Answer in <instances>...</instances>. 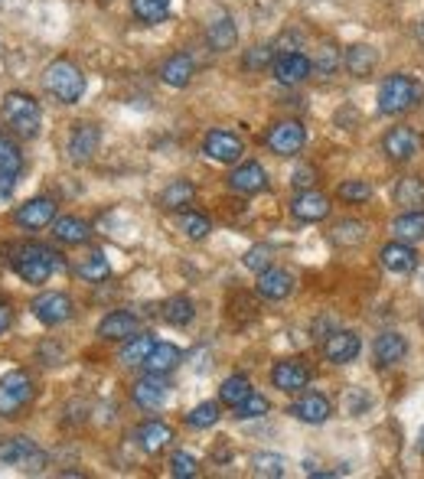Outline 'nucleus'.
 <instances>
[{"instance_id": "f257e3e1", "label": "nucleus", "mask_w": 424, "mask_h": 479, "mask_svg": "<svg viewBox=\"0 0 424 479\" xmlns=\"http://www.w3.org/2000/svg\"><path fill=\"white\" fill-rule=\"evenodd\" d=\"M43 85L53 98H59L62 105H75L85 95V72L69 59H56L46 66Z\"/></svg>"}, {"instance_id": "f03ea898", "label": "nucleus", "mask_w": 424, "mask_h": 479, "mask_svg": "<svg viewBox=\"0 0 424 479\" xmlns=\"http://www.w3.org/2000/svg\"><path fill=\"white\" fill-rule=\"evenodd\" d=\"M4 124H7L10 131L17 134V137H36L40 134V124H43V111H40V102L27 92H10L4 98Z\"/></svg>"}, {"instance_id": "7ed1b4c3", "label": "nucleus", "mask_w": 424, "mask_h": 479, "mask_svg": "<svg viewBox=\"0 0 424 479\" xmlns=\"http://www.w3.org/2000/svg\"><path fill=\"white\" fill-rule=\"evenodd\" d=\"M10 264H13L20 280H27V284H46L49 274L59 268V254L43 248V244H23V248L13 252Z\"/></svg>"}, {"instance_id": "20e7f679", "label": "nucleus", "mask_w": 424, "mask_h": 479, "mask_svg": "<svg viewBox=\"0 0 424 479\" xmlns=\"http://www.w3.org/2000/svg\"><path fill=\"white\" fill-rule=\"evenodd\" d=\"M424 98L421 82H415L411 75H389L379 85V111L382 114H405Z\"/></svg>"}, {"instance_id": "39448f33", "label": "nucleus", "mask_w": 424, "mask_h": 479, "mask_svg": "<svg viewBox=\"0 0 424 479\" xmlns=\"http://www.w3.org/2000/svg\"><path fill=\"white\" fill-rule=\"evenodd\" d=\"M36 388L27 372H10L0 378V418H20V411L33 401Z\"/></svg>"}, {"instance_id": "423d86ee", "label": "nucleus", "mask_w": 424, "mask_h": 479, "mask_svg": "<svg viewBox=\"0 0 424 479\" xmlns=\"http://www.w3.org/2000/svg\"><path fill=\"white\" fill-rule=\"evenodd\" d=\"M0 463L17 466V470L40 473L46 463H49V457H46V450H40L30 437H10L7 444H0Z\"/></svg>"}, {"instance_id": "0eeeda50", "label": "nucleus", "mask_w": 424, "mask_h": 479, "mask_svg": "<svg viewBox=\"0 0 424 479\" xmlns=\"http://www.w3.org/2000/svg\"><path fill=\"white\" fill-rule=\"evenodd\" d=\"M304 144H307V131H304V124L294 121V118L278 121L271 131H268V147H271L278 157H294V154H301Z\"/></svg>"}, {"instance_id": "6e6552de", "label": "nucleus", "mask_w": 424, "mask_h": 479, "mask_svg": "<svg viewBox=\"0 0 424 479\" xmlns=\"http://www.w3.org/2000/svg\"><path fill=\"white\" fill-rule=\"evenodd\" d=\"M33 316L40 323H46V326H59V323L72 320V297L69 294H62V290H49V294H40L33 300Z\"/></svg>"}, {"instance_id": "1a4fd4ad", "label": "nucleus", "mask_w": 424, "mask_h": 479, "mask_svg": "<svg viewBox=\"0 0 424 479\" xmlns=\"http://www.w3.org/2000/svg\"><path fill=\"white\" fill-rule=\"evenodd\" d=\"M203 154L216 164H235L245 154V140L232 131H212L203 140Z\"/></svg>"}, {"instance_id": "9d476101", "label": "nucleus", "mask_w": 424, "mask_h": 479, "mask_svg": "<svg viewBox=\"0 0 424 479\" xmlns=\"http://www.w3.org/2000/svg\"><path fill=\"white\" fill-rule=\"evenodd\" d=\"M20 170H23V154L7 134H0V200H7L13 192Z\"/></svg>"}, {"instance_id": "9b49d317", "label": "nucleus", "mask_w": 424, "mask_h": 479, "mask_svg": "<svg viewBox=\"0 0 424 479\" xmlns=\"http://www.w3.org/2000/svg\"><path fill=\"white\" fill-rule=\"evenodd\" d=\"M98 140H102V134H98L95 124H89V121L72 124L69 144H66L72 164H89V160L98 154Z\"/></svg>"}, {"instance_id": "f8f14e48", "label": "nucleus", "mask_w": 424, "mask_h": 479, "mask_svg": "<svg viewBox=\"0 0 424 479\" xmlns=\"http://www.w3.org/2000/svg\"><path fill=\"white\" fill-rule=\"evenodd\" d=\"M382 147H385L389 160H395V164H408V160L421 150V137H418L415 128H392V131L385 134V140H382Z\"/></svg>"}, {"instance_id": "ddd939ff", "label": "nucleus", "mask_w": 424, "mask_h": 479, "mask_svg": "<svg viewBox=\"0 0 424 479\" xmlns=\"http://www.w3.org/2000/svg\"><path fill=\"white\" fill-rule=\"evenodd\" d=\"M271 382H274V388H281V392H301L310 382V368L304 366L301 359H281V362H274V368H271Z\"/></svg>"}, {"instance_id": "4468645a", "label": "nucleus", "mask_w": 424, "mask_h": 479, "mask_svg": "<svg viewBox=\"0 0 424 479\" xmlns=\"http://www.w3.org/2000/svg\"><path fill=\"white\" fill-rule=\"evenodd\" d=\"M56 218V202L46 200V196H36V200L23 202L17 212H13V222L23 228H46L53 226Z\"/></svg>"}, {"instance_id": "2eb2a0df", "label": "nucleus", "mask_w": 424, "mask_h": 479, "mask_svg": "<svg viewBox=\"0 0 424 479\" xmlns=\"http://www.w3.org/2000/svg\"><path fill=\"white\" fill-rule=\"evenodd\" d=\"M323 356L333 362V366H346L359 356V336L349 330H333L323 342Z\"/></svg>"}, {"instance_id": "dca6fc26", "label": "nucleus", "mask_w": 424, "mask_h": 479, "mask_svg": "<svg viewBox=\"0 0 424 479\" xmlns=\"http://www.w3.org/2000/svg\"><path fill=\"white\" fill-rule=\"evenodd\" d=\"M167 388L170 385L163 382V375H151L147 372V378H141V382L131 388V398L137 408L144 411H157L163 401H167Z\"/></svg>"}, {"instance_id": "f3484780", "label": "nucleus", "mask_w": 424, "mask_h": 479, "mask_svg": "<svg viewBox=\"0 0 424 479\" xmlns=\"http://www.w3.org/2000/svg\"><path fill=\"white\" fill-rule=\"evenodd\" d=\"M291 212L301 218V222H323V218L330 216V200L320 190H304L294 196Z\"/></svg>"}, {"instance_id": "a211bd4d", "label": "nucleus", "mask_w": 424, "mask_h": 479, "mask_svg": "<svg viewBox=\"0 0 424 479\" xmlns=\"http://www.w3.org/2000/svg\"><path fill=\"white\" fill-rule=\"evenodd\" d=\"M274 79L281 85H301L304 79L310 75V59L304 53H284L271 62Z\"/></svg>"}, {"instance_id": "6ab92c4d", "label": "nucleus", "mask_w": 424, "mask_h": 479, "mask_svg": "<svg viewBox=\"0 0 424 479\" xmlns=\"http://www.w3.org/2000/svg\"><path fill=\"white\" fill-rule=\"evenodd\" d=\"M291 414L297 421H304V424H323V421L333 414V408H330V401L323 398L320 392H307V395H301V398L294 401Z\"/></svg>"}, {"instance_id": "aec40b11", "label": "nucleus", "mask_w": 424, "mask_h": 479, "mask_svg": "<svg viewBox=\"0 0 424 479\" xmlns=\"http://www.w3.org/2000/svg\"><path fill=\"white\" fill-rule=\"evenodd\" d=\"M294 290V278L281 268H265L258 271V294L265 300H284Z\"/></svg>"}, {"instance_id": "412c9836", "label": "nucleus", "mask_w": 424, "mask_h": 479, "mask_svg": "<svg viewBox=\"0 0 424 479\" xmlns=\"http://www.w3.org/2000/svg\"><path fill=\"white\" fill-rule=\"evenodd\" d=\"M180 362H183L180 346H173V342H154V349L144 359V368L151 375H170Z\"/></svg>"}, {"instance_id": "4be33fe9", "label": "nucleus", "mask_w": 424, "mask_h": 479, "mask_svg": "<svg viewBox=\"0 0 424 479\" xmlns=\"http://www.w3.org/2000/svg\"><path fill=\"white\" fill-rule=\"evenodd\" d=\"M229 186L235 192H245V196H252V192H261L268 186V173L261 164H242L232 170L229 176Z\"/></svg>"}, {"instance_id": "5701e85b", "label": "nucleus", "mask_w": 424, "mask_h": 479, "mask_svg": "<svg viewBox=\"0 0 424 479\" xmlns=\"http://www.w3.org/2000/svg\"><path fill=\"white\" fill-rule=\"evenodd\" d=\"M372 352H375V362L379 366H398L402 359L408 356V342L402 333H382L379 340H375V346H372Z\"/></svg>"}, {"instance_id": "b1692460", "label": "nucleus", "mask_w": 424, "mask_h": 479, "mask_svg": "<svg viewBox=\"0 0 424 479\" xmlns=\"http://www.w3.org/2000/svg\"><path fill=\"white\" fill-rule=\"evenodd\" d=\"M193 72H196L193 59H190L186 53H177L160 66V79H163V85H170V88H186L190 79H193Z\"/></svg>"}, {"instance_id": "393cba45", "label": "nucleus", "mask_w": 424, "mask_h": 479, "mask_svg": "<svg viewBox=\"0 0 424 479\" xmlns=\"http://www.w3.org/2000/svg\"><path fill=\"white\" fill-rule=\"evenodd\" d=\"M170 440H173V430H170L163 421H144V424L137 427V444H141L144 453L167 450Z\"/></svg>"}, {"instance_id": "a878e982", "label": "nucleus", "mask_w": 424, "mask_h": 479, "mask_svg": "<svg viewBox=\"0 0 424 479\" xmlns=\"http://www.w3.org/2000/svg\"><path fill=\"white\" fill-rule=\"evenodd\" d=\"M379 258H382V268L392 271V274H408V271H415V264H418V254L411 252L405 242L385 244L379 252Z\"/></svg>"}, {"instance_id": "bb28decb", "label": "nucleus", "mask_w": 424, "mask_h": 479, "mask_svg": "<svg viewBox=\"0 0 424 479\" xmlns=\"http://www.w3.org/2000/svg\"><path fill=\"white\" fill-rule=\"evenodd\" d=\"M134 333H137V316L128 314V310H115V314H108L105 320L98 323L102 340H128Z\"/></svg>"}, {"instance_id": "cd10ccee", "label": "nucleus", "mask_w": 424, "mask_h": 479, "mask_svg": "<svg viewBox=\"0 0 424 479\" xmlns=\"http://www.w3.org/2000/svg\"><path fill=\"white\" fill-rule=\"evenodd\" d=\"M346 72L349 75H356V79H366V75H372V69L379 66V53L372 49V46H349L346 49Z\"/></svg>"}, {"instance_id": "c85d7f7f", "label": "nucleus", "mask_w": 424, "mask_h": 479, "mask_svg": "<svg viewBox=\"0 0 424 479\" xmlns=\"http://www.w3.org/2000/svg\"><path fill=\"white\" fill-rule=\"evenodd\" d=\"M206 40H209V46L216 53H229V49H235V43H239V30H235L232 20L222 17V20H216V23H209Z\"/></svg>"}, {"instance_id": "c756f323", "label": "nucleus", "mask_w": 424, "mask_h": 479, "mask_svg": "<svg viewBox=\"0 0 424 479\" xmlns=\"http://www.w3.org/2000/svg\"><path fill=\"white\" fill-rule=\"evenodd\" d=\"M160 316H163L170 326H190V323H193V316H196V306H193V300H190V297L177 294V297H170L167 304L160 306Z\"/></svg>"}, {"instance_id": "7c9ffc66", "label": "nucleus", "mask_w": 424, "mask_h": 479, "mask_svg": "<svg viewBox=\"0 0 424 479\" xmlns=\"http://www.w3.org/2000/svg\"><path fill=\"white\" fill-rule=\"evenodd\" d=\"M53 235L59 238L62 244H82V242H89V226L82 222V218L75 216H62L53 222Z\"/></svg>"}, {"instance_id": "2f4dec72", "label": "nucleus", "mask_w": 424, "mask_h": 479, "mask_svg": "<svg viewBox=\"0 0 424 479\" xmlns=\"http://www.w3.org/2000/svg\"><path fill=\"white\" fill-rule=\"evenodd\" d=\"M333 238L340 248H359V244L369 238V228H366V222H359V218H343L340 226L333 228Z\"/></svg>"}, {"instance_id": "473e14b6", "label": "nucleus", "mask_w": 424, "mask_h": 479, "mask_svg": "<svg viewBox=\"0 0 424 479\" xmlns=\"http://www.w3.org/2000/svg\"><path fill=\"white\" fill-rule=\"evenodd\" d=\"M392 235L405 244L421 242L424 238V212H405V216H398L395 222H392Z\"/></svg>"}, {"instance_id": "72a5a7b5", "label": "nucleus", "mask_w": 424, "mask_h": 479, "mask_svg": "<svg viewBox=\"0 0 424 479\" xmlns=\"http://www.w3.org/2000/svg\"><path fill=\"white\" fill-rule=\"evenodd\" d=\"M193 196H196V186L190 183V180H173L167 190L160 192V206L170 212H177V209H183V206H190Z\"/></svg>"}, {"instance_id": "f704fd0d", "label": "nucleus", "mask_w": 424, "mask_h": 479, "mask_svg": "<svg viewBox=\"0 0 424 479\" xmlns=\"http://www.w3.org/2000/svg\"><path fill=\"white\" fill-rule=\"evenodd\" d=\"M154 336H128V342L121 346V352H118V359H121L124 366H144V359H147V352L154 349Z\"/></svg>"}, {"instance_id": "c9c22d12", "label": "nucleus", "mask_w": 424, "mask_h": 479, "mask_svg": "<svg viewBox=\"0 0 424 479\" xmlns=\"http://www.w3.org/2000/svg\"><path fill=\"white\" fill-rule=\"evenodd\" d=\"M248 395H252V385H248L245 375H232V378H225L219 388V401L222 404H229V408H239Z\"/></svg>"}, {"instance_id": "e433bc0d", "label": "nucleus", "mask_w": 424, "mask_h": 479, "mask_svg": "<svg viewBox=\"0 0 424 479\" xmlns=\"http://www.w3.org/2000/svg\"><path fill=\"white\" fill-rule=\"evenodd\" d=\"M131 13L141 23H160L170 13V0H131Z\"/></svg>"}, {"instance_id": "4c0bfd02", "label": "nucleus", "mask_w": 424, "mask_h": 479, "mask_svg": "<svg viewBox=\"0 0 424 479\" xmlns=\"http://www.w3.org/2000/svg\"><path fill=\"white\" fill-rule=\"evenodd\" d=\"M392 196H395L398 206H408V209H411V206H421L424 202V180H418V176H405V180L395 186Z\"/></svg>"}, {"instance_id": "58836bf2", "label": "nucleus", "mask_w": 424, "mask_h": 479, "mask_svg": "<svg viewBox=\"0 0 424 479\" xmlns=\"http://www.w3.org/2000/svg\"><path fill=\"white\" fill-rule=\"evenodd\" d=\"M287 473V460L281 453H258L255 457V476L265 479H281Z\"/></svg>"}, {"instance_id": "ea45409f", "label": "nucleus", "mask_w": 424, "mask_h": 479, "mask_svg": "<svg viewBox=\"0 0 424 479\" xmlns=\"http://www.w3.org/2000/svg\"><path fill=\"white\" fill-rule=\"evenodd\" d=\"M219 421V404L216 401H203V404H196L190 414H186V424L196 427V430H206V427H212Z\"/></svg>"}, {"instance_id": "a19ab883", "label": "nucleus", "mask_w": 424, "mask_h": 479, "mask_svg": "<svg viewBox=\"0 0 424 479\" xmlns=\"http://www.w3.org/2000/svg\"><path fill=\"white\" fill-rule=\"evenodd\" d=\"M79 278H85V280H105L108 278V258H105V252H92L85 262H79Z\"/></svg>"}, {"instance_id": "79ce46f5", "label": "nucleus", "mask_w": 424, "mask_h": 479, "mask_svg": "<svg viewBox=\"0 0 424 479\" xmlns=\"http://www.w3.org/2000/svg\"><path fill=\"white\" fill-rule=\"evenodd\" d=\"M180 228H183V235L193 238V242H203V238L212 232L209 218L199 216V212H183V218H180Z\"/></svg>"}, {"instance_id": "37998d69", "label": "nucleus", "mask_w": 424, "mask_h": 479, "mask_svg": "<svg viewBox=\"0 0 424 479\" xmlns=\"http://www.w3.org/2000/svg\"><path fill=\"white\" fill-rule=\"evenodd\" d=\"M336 69H340V49H336V46H320L314 62H310V72L330 75V72H336Z\"/></svg>"}, {"instance_id": "c03bdc74", "label": "nucleus", "mask_w": 424, "mask_h": 479, "mask_svg": "<svg viewBox=\"0 0 424 479\" xmlns=\"http://www.w3.org/2000/svg\"><path fill=\"white\" fill-rule=\"evenodd\" d=\"M235 411V418H242V421H252V418H261V414H268V398L265 395H248L245 401H242L239 408H232Z\"/></svg>"}, {"instance_id": "a18cd8bd", "label": "nucleus", "mask_w": 424, "mask_h": 479, "mask_svg": "<svg viewBox=\"0 0 424 479\" xmlns=\"http://www.w3.org/2000/svg\"><path fill=\"white\" fill-rule=\"evenodd\" d=\"M336 196L346 202H366L372 196V186L366 183V180H346V183L336 190Z\"/></svg>"}, {"instance_id": "49530a36", "label": "nucleus", "mask_w": 424, "mask_h": 479, "mask_svg": "<svg viewBox=\"0 0 424 479\" xmlns=\"http://www.w3.org/2000/svg\"><path fill=\"white\" fill-rule=\"evenodd\" d=\"M196 473H199V463H196L190 453H173V457H170V476L193 479Z\"/></svg>"}, {"instance_id": "de8ad7c7", "label": "nucleus", "mask_w": 424, "mask_h": 479, "mask_svg": "<svg viewBox=\"0 0 424 479\" xmlns=\"http://www.w3.org/2000/svg\"><path fill=\"white\" fill-rule=\"evenodd\" d=\"M271 62H274L271 46H252V49L245 53V69H248V72L265 69V66H271Z\"/></svg>"}, {"instance_id": "09e8293b", "label": "nucleus", "mask_w": 424, "mask_h": 479, "mask_svg": "<svg viewBox=\"0 0 424 479\" xmlns=\"http://www.w3.org/2000/svg\"><path fill=\"white\" fill-rule=\"evenodd\" d=\"M271 264V248L268 244H255L245 252V268L248 271H265Z\"/></svg>"}, {"instance_id": "8fccbe9b", "label": "nucleus", "mask_w": 424, "mask_h": 479, "mask_svg": "<svg viewBox=\"0 0 424 479\" xmlns=\"http://www.w3.org/2000/svg\"><path fill=\"white\" fill-rule=\"evenodd\" d=\"M314 183H317V170L301 166V170L294 173V186H301V190H314Z\"/></svg>"}, {"instance_id": "3c124183", "label": "nucleus", "mask_w": 424, "mask_h": 479, "mask_svg": "<svg viewBox=\"0 0 424 479\" xmlns=\"http://www.w3.org/2000/svg\"><path fill=\"white\" fill-rule=\"evenodd\" d=\"M40 359H43V366H59L62 349L53 346V342H43V349H40Z\"/></svg>"}, {"instance_id": "603ef678", "label": "nucleus", "mask_w": 424, "mask_h": 479, "mask_svg": "<svg viewBox=\"0 0 424 479\" xmlns=\"http://www.w3.org/2000/svg\"><path fill=\"white\" fill-rule=\"evenodd\" d=\"M10 323H13V310L7 304H0V333H7Z\"/></svg>"}, {"instance_id": "864d4df0", "label": "nucleus", "mask_w": 424, "mask_h": 479, "mask_svg": "<svg viewBox=\"0 0 424 479\" xmlns=\"http://www.w3.org/2000/svg\"><path fill=\"white\" fill-rule=\"evenodd\" d=\"M418 450L424 453V430H421V437H418Z\"/></svg>"}]
</instances>
